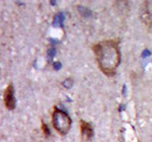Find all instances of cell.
I'll return each mask as SVG.
<instances>
[{
  "instance_id": "cell-1",
  "label": "cell",
  "mask_w": 152,
  "mask_h": 142,
  "mask_svg": "<svg viewBox=\"0 0 152 142\" xmlns=\"http://www.w3.org/2000/svg\"><path fill=\"white\" fill-rule=\"evenodd\" d=\"M97 65L104 75L113 77L116 75L117 68L121 63L119 41L105 40L93 46Z\"/></svg>"
},
{
  "instance_id": "cell-2",
  "label": "cell",
  "mask_w": 152,
  "mask_h": 142,
  "mask_svg": "<svg viewBox=\"0 0 152 142\" xmlns=\"http://www.w3.org/2000/svg\"><path fill=\"white\" fill-rule=\"evenodd\" d=\"M52 122L57 133H60L61 135H66L70 129L72 119L67 112L60 109L58 107H54L52 113Z\"/></svg>"
},
{
  "instance_id": "cell-3",
  "label": "cell",
  "mask_w": 152,
  "mask_h": 142,
  "mask_svg": "<svg viewBox=\"0 0 152 142\" xmlns=\"http://www.w3.org/2000/svg\"><path fill=\"white\" fill-rule=\"evenodd\" d=\"M4 103L7 109H14L15 108V98H14V88L12 84H10L5 92H4Z\"/></svg>"
},
{
  "instance_id": "cell-4",
  "label": "cell",
  "mask_w": 152,
  "mask_h": 142,
  "mask_svg": "<svg viewBox=\"0 0 152 142\" xmlns=\"http://www.w3.org/2000/svg\"><path fill=\"white\" fill-rule=\"evenodd\" d=\"M80 128H81V136L84 141H90L94 136V129H93V126L84 121V120H81L80 121Z\"/></svg>"
},
{
  "instance_id": "cell-5",
  "label": "cell",
  "mask_w": 152,
  "mask_h": 142,
  "mask_svg": "<svg viewBox=\"0 0 152 142\" xmlns=\"http://www.w3.org/2000/svg\"><path fill=\"white\" fill-rule=\"evenodd\" d=\"M42 130L45 132V134L48 136V135H50V132H49V129H48V126L46 124H42Z\"/></svg>"
},
{
  "instance_id": "cell-6",
  "label": "cell",
  "mask_w": 152,
  "mask_h": 142,
  "mask_svg": "<svg viewBox=\"0 0 152 142\" xmlns=\"http://www.w3.org/2000/svg\"><path fill=\"white\" fill-rule=\"evenodd\" d=\"M60 67H61V64H60V63H55V64H54V68H55V69H58Z\"/></svg>"
}]
</instances>
